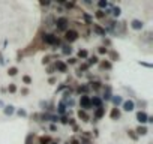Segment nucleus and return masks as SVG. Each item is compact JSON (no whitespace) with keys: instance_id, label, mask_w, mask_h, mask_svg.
I'll list each match as a JSON object with an SVG mask.
<instances>
[{"instance_id":"nucleus-1","label":"nucleus","mask_w":153,"mask_h":144,"mask_svg":"<svg viewBox=\"0 0 153 144\" xmlns=\"http://www.w3.org/2000/svg\"><path fill=\"white\" fill-rule=\"evenodd\" d=\"M44 41H45L47 44H56V42H57V38H56L54 35H45V36H44Z\"/></svg>"},{"instance_id":"nucleus-2","label":"nucleus","mask_w":153,"mask_h":144,"mask_svg":"<svg viewBox=\"0 0 153 144\" xmlns=\"http://www.w3.org/2000/svg\"><path fill=\"white\" fill-rule=\"evenodd\" d=\"M66 39H68V41H75V39H77V33H75V32H66Z\"/></svg>"},{"instance_id":"nucleus-3","label":"nucleus","mask_w":153,"mask_h":144,"mask_svg":"<svg viewBox=\"0 0 153 144\" xmlns=\"http://www.w3.org/2000/svg\"><path fill=\"white\" fill-rule=\"evenodd\" d=\"M57 24H59V29H66V24H68V20L66 18H60L57 21Z\"/></svg>"},{"instance_id":"nucleus-4","label":"nucleus","mask_w":153,"mask_h":144,"mask_svg":"<svg viewBox=\"0 0 153 144\" xmlns=\"http://www.w3.org/2000/svg\"><path fill=\"white\" fill-rule=\"evenodd\" d=\"M125 111H131V110H134V102L132 101H128V102H125Z\"/></svg>"},{"instance_id":"nucleus-5","label":"nucleus","mask_w":153,"mask_h":144,"mask_svg":"<svg viewBox=\"0 0 153 144\" xmlns=\"http://www.w3.org/2000/svg\"><path fill=\"white\" fill-rule=\"evenodd\" d=\"M132 27H134V29H141V27H143V23H141V21H137V20H135V21H132Z\"/></svg>"},{"instance_id":"nucleus-6","label":"nucleus","mask_w":153,"mask_h":144,"mask_svg":"<svg viewBox=\"0 0 153 144\" xmlns=\"http://www.w3.org/2000/svg\"><path fill=\"white\" fill-rule=\"evenodd\" d=\"M81 104H83V105H84L86 108H87V107H89V104H90V101H89V98H86V96H83V98H81Z\"/></svg>"},{"instance_id":"nucleus-7","label":"nucleus","mask_w":153,"mask_h":144,"mask_svg":"<svg viewBox=\"0 0 153 144\" xmlns=\"http://www.w3.org/2000/svg\"><path fill=\"white\" fill-rule=\"evenodd\" d=\"M138 120L140 122H146V119H147V116H146V113H138Z\"/></svg>"},{"instance_id":"nucleus-8","label":"nucleus","mask_w":153,"mask_h":144,"mask_svg":"<svg viewBox=\"0 0 153 144\" xmlns=\"http://www.w3.org/2000/svg\"><path fill=\"white\" fill-rule=\"evenodd\" d=\"M57 68L60 69V71H65V69H66V66H65L63 63H57Z\"/></svg>"},{"instance_id":"nucleus-9","label":"nucleus","mask_w":153,"mask_h":144,"mask_svg":"<svg viewBox=\"0 0 153 144\" xmlns=\"http://www.w3.org/2000/svg\"><path fill=\"white\" fill-rule=\"evenodd\" d=\"M9 74H11V75H15V74H17V68H11V69H9Z\"/></svg>"},{"instance_id":"nucleus-10","label":"nucleus","mask_w":153,"mask_h":144,"mask_svg":"<svg viewBox=\"0 0 153 144\" xmlns=\"http://www.w3.org/2000/svg\"><path fill=\"white\" fill-rule=\"evenodd\" d=\"M138 132L140 134H146V128H138Z\"/></svg>"},{"instance_id":"nucleus-11","label":"nucleus","mask_w":153,"mask_h":144,"mask_svg":"<svg viewBox=\"0 0 153 144\" xmlns=\"http://www.w3.org/2000/svg\"><path fill=\"white\" fill-rule=\"evenodd\" d=\"M87 56V53H86V51H80V57H86Z\"/></svg>"},{"instance_id":"nucleus-12","label":"nucleus","mask_w":153,"mask_h":144,"mask_svg":"<svg viewBox=\"0 0 153 144\" xmlns=\"http://www.w3.org/2000/svg\"><path fill=\"white\" fill-rule=\"evenodd\" d=\"M92 102H93V104H95V105H99V104H101V101H99V99H93Z\"/></svg>"},{"instance_id":"nucleus-13","label":"nucleus","mask_w":153,"mask_h":144,"mask_svg":"<svg viewBox=\"0 0 153 144\" xmlns=\"http://www.w3.org/2000/svg\"><path fill=\"white\" fill-rule=\"evenodd\" d=\"M116 116L119 117V111H117V110H114V111H113V117H116Z\"/></svg>"},{"instance_id":"nucleus-14","label":"nucleus","mask_w":153,"mask_h":144,"mask_svg":"<svg viewBox=\"0 0 153 144\" xmlns=\"http://www.w3.org/2000/svg\"><path fill=\"white\" fill-rule=\"evenodd\" d=\"M102 113H104L102 110H98V111H96V116H102Z\"/></svg>"},{"instance_id":"nucleus-15","label":"nucleus","mask_w":153,"mask_h":144,"mask_svg":"<svg viewBox=\"0 0 153 144\" xmlns=\"http://www.w3.org/2000/svg\"><path fill=\"white\" fill-rule=\"evenodd\" d=\"M24 83L29 84V83H30V78H29V77H24Z\"/></svg>"}]
</instances>
